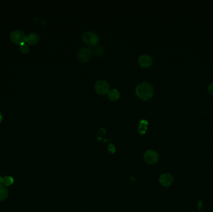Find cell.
<instances>
[{"label":"cell","mask_w":213,"mask_h":212,"mask_svg":"<svg viewBox=\"0 0 213 212\" xmlns=\"http://www.w3.org/2000/svg\"><path fill=\"white\" fill-rule=\"evenodd\" d=\"M135 92L139 98L145 101L150 100L153 97L154 89L151 83L144 82L137 85Z\"/></svg>","instance_id":"6da1fadb"},{"label":"cell","mask_w":213,"mask_h":212,"mask_svg":"<svg viewBox=\"0 0 213 212\" xmlns=\"http://www.w3.org/2000/svg\"><path fill=\"white\" fill-rule=\"evenodd\" d=\"M82 40L87 45H96L98 44L99 38L97 34L91 31H87L83 34Z\"/></svg>","instance_id":"7a4b0ae2"},{"label":"cell","mask_w":213,"mask_h":212,"mask_svg":"<svg viewBox=\"0 0 213 212\" xmlns=\"http://www.w3.org/2000/svg\"><path fill=\"white\" fill-rule=\"evenodd\" d=\"M95 90L99 95H106L110 90V86L106 80H101L96 82L95 85Z\"/></svg>","instance_id":"3957f363"},{"label":"cell","mask_w":213,"mask_h":212,"mask_svg":"<svg viewBox=\"0 0 213 212\" xmlns=\"http://www.w3.org/2000/svg\"><path fill=\"white\" fill-rule=\"evenodd\" d=\"M92 57V51L89 47H83L77 53V57L82 62H88Z\"/></svg>","instance_id":"277c9868"},{"label":"cell","mask_w":213,"mask_h":212,"mask_svg":"<svg viewBox=\"0 0 213 212\" xmlns=\"http://www.w3.org/2000/svg\"><path fill=\"white\" fill-rule=\"evenodd\" d=\"M10 38L13 42L20 45L21 43L25 42L26 35L23 31L20 30H15L11 33Z\"/></svg>","instance_id":"5b68a950"},{"label":"cell","mask_w":213,"mask_h":212,"mask_svg":"<svg viewBox=\"0 0 213 212\" xmlns=\"http://www.w3.org/2000/svg\"><path fill=\"white\" fill-rule=\"evenodd\" d=\"M144 159L147 164H153L156 163L158 159V154L156 152L149 150L144 154Z\"/></svg>","instance_id":"8992f818"},{"label":"cell","mask_w":213,"mask_h":212,"mask_svg":"<svg viewBox=\"0 0 213 212\" xmlns=\"http://www.w3.org/2000/svg\"><path fill=\"white\" fill-rule=\"evenodd\" d=\"M173 177L170 174H164L160 177V182L163 187H169L173 182Z\"/></svg>","instance_id":"52a82bcc"},{"label":"cell","mask_w":213,"mask_h":212,"mask_svg":"<svg viewBox=\"0 0 213 212\" xmlns=\"http://www.w3.org/2000/svg\"><path fill=\"white\" fill-rule=\"evenodd\" d=\"M139 64L142 67H150L153 64V59L148 55H143L139 58Z\"/></svg>","instance_id":"ba28073f"},{"label":"cell","mask_w":213,"mask_h":212,"mask_svg":"<svg viewBox=\"0 0 213 212\" xmlns=\"http://www.w3.org/2000/svg\"><path fill=\"white\" fill-rule=\"evenodd\" d=\"M39 40V36L35 33H33L30 34L28 36H26L25 39V42L31 44V45H35Z\"/></svg>","instance_id":"9c48e42d"},{"label":"cell","mask_w":213,"mask_h":212,"mask_svg":"<svg viewBox=\"0 0 213 212\" xmlns=\"http://www.w3.org/2000/svg\"><path fill=\"white\" fill-rule=\"evenodd\" d=\"M108 97L111 101H116L120 98V93L116 89L110 90L108 92Z\"/></svg>","instance_id":"30bf717a"},{"label":"cell","mask_w":213,"mask_h":212,"mask_svg":"<svg viewBox=\"0 0 213 212\" xmlns=\"http://www.w3.org/2000/svg\"><path fill=\"white\" fill-rule=\"evenodd\" d=\"M8 195V190L4 185H0V201L4 200Z\"/></svg>","instance_id":"8fae6325"},{"label":"cell","mask_w":213,"mask_h":212,"mask_svg":"<svg viewBox=\"0 0 213 212\" xmlns=\"http://www.w3.org/2000/svg\"><path fill=\"white\" fill-rule=\"evenodd\" d=\"M19 50L23 54H27L30 51V46L28 44H26L25 42H23L20 44Z\"/></svg>","instance_id":"7c38bea8"},{"label":"cell","mask_w":213,"mask_h":212,"mask_svg":"<svg viewBox=\"0 0 213 212\" xmlns=\"http://www.w3.org/2000/svg\"><path fill=\"white\" fill-rule=\"evenodd\" d=\"M147 124H148V122L146 121L145 120H142L140 122V126H139V131H140V133L141 134H144L147 129Z\"/></svg>","instance_id":"4fadbf2b"},{"label":"cell","mask_w":213,"mask_h":212,"mask_svg":"<svg viewBox=\"0 0 213 212\" xmlns=\"http://www.w3.org/2000/svg\"><path fill=\"white\" fill-rule=\"evenodd\" d=\"M14 182L13 178L11 176H6L3 178V183L6 186H9Z\"/></svg>","instance_id":"5bb4252c"},{"label":"cell","mask_w":213,"mask_h":212,"mask_svg":"<svg viewBox=\"0 0 213 212\" xmlns=\"http://www.w3.org/2000/svg\"><path fill=\"white\" fill-rule=\"evenodd\" d=\"M95 53L96 54V56L99 55L101 56L103 54V49L101 47H97L96 50H95Z\"/></svg>","instance_id":"9a60e30c"},{"label":"cell","mask_w":213,"mask_h":212,"mask_svg":"<svg viewBox=\"0 0 213 212\" xmlns=\"http://www.w3.org/2000/svg\"><path fill=\"white\" fill-rule=\"evenodd\" d=\"M208 92H209V93L211 95H213V83H211L209 85V87H208Z\"/></svg>","instance_id":"2e32d148"},{"label":"cell","mask_w":213,"mask_h":212,"mask_svg":"<svg viewBox=\"0 0 213 212\" xmlns=\"http://www.w3.org/2000/svg\"><path fill=\"white\" fill-rule=\"evenodd\" d=\"M203 205V202H202L201 201H199V202H198V209L199 210H200L202 209Z\"/></svg>","instance_id":"e0dca14e"},{"label":"cell","mask_w":213,"mask_h":212,"mask_svg":"<svg viewBox=\"0 0 213 212\" xmlns=\"http://www.w3.org/2000/svg\"><path fill=\"white\" fill-rule=\"evenodd\" d=\"M109 151L110 152H113L115 151V148L114 146L112 144H110L109 146Z\"/></svg>","instance_id":"ac0fdd59"},{"label":"cell","mask_w":213,"mask_h":212,"mask_svg":"<svg viewBox=\"0 0 213 212\" xmlns=\"http://www.w3.org/2000/svg\"><path fill=\"white\" fill-rule=\"evenodd\" d=\"M3 183V178L0 177V185H1Z\"/></svg>","instance_id":"d6986e66"},{"label":"cell","mask_w":213,"mask_h":212,"mask_svg":"<svg viewBox=\"0 0 213 212\" xmlns=\"http://www.w3.org/2000/svg\"><path fill=\"white\" fill-rule=\"evenodd\" d=\"M2 119H3V116H2V114H1V112H0V123H1V121H2Z\"/></svg>","instance_id":"ffe728a7"}]
</instances>
